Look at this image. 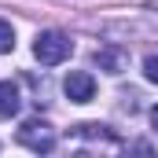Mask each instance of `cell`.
<instances>
[{
    "label": "cell",
    "mask_w": 158,
    "mask_h": 158,
    "mask_svg": "<svg viewBox=\"0 0 158 158\" xmlns=\"http://www.w3.org/2000/svg\"><path fill=\"white\" fill-rule=\"evenodd\" d=\"M92 63H96L99 70H107V74H121V70H125V63H129V55H125L121 48H96Z\"/></svg>",
    "instance_id": "cell-4"
},
{
    "label": "cell",
    "mask_w": 158,
    "mask_h": 158,
    "mask_svg": "<svg viewBox=\"0 0 158 158\" xmlns=\"http://www.w3.org/2000/svg\"><path fill=\"white\" fill-rule=\"evenodd\" d=\"M151 125H155V132H158V107H151Z\"/></svg>",
    "instance_id": "cell-9"
},
{
    "label": "cell",
    "mask_w": 158,
    "mask_h": 158,
    "mask_svg": "<svg viewBox=\"0 0 158 158\" xmlns=\"http://www.w3.org/2000/svg\"><path fill=\"white\" fill-rule=\"evenodd\" d=\"M70 52H74V40L66 37L63 30H44L33 40V55H37V63H44V66H59L63 59H70Z\"/></svg>",
    "instance_id": "cell-1"
},
{
    "label": "cell",
    "mask_w": 158,
    "mask_h": 158,
    "mask_svg": "<svg viewBox=\"0 0 158 158\" xmlns=\"http://www.w3.org/2000/svg\"><path fill=\"white\" fill-rule=\"evenodd\" d=\"M22 99H19V85L15 81H0V118H11L19 114Z\"/></svg>",
    "instance_id": "cell-5"
},
{
    "label": "cell",
    "mask_w": 158,
    "mask_h": 158,
    "mask_svg": "<svg viewBox=\"0 0 158 158\" xmlns=\"http://www.w3.org/2000/svg\"><path fill=\"white\" fill-rule=\"evenodd\" d=\"M15 48V30H11V22L7 19H0V55L4 52H11Z\"/></svg>",
    "instance_id": "cell-7"
},
{
    "label": "cell",
    "mask_w": 158,
    "mask_h": 158,
    "mask_svg": "<svg viewBox=\"0 0 158 158\" xmlns=\"http://www.w3.org/2000/svg\"><path fill=\"white\" fill-rule=\"evenodd\" d=\"M70 132L81 136V140H107V143H118V136H114L107 125H99V121H81V125H74Z\"/></svg>",
    "instance_id": "cell-6"
},
{
    "label": "cell",
    "mask_w": 158,
    "mask_h": 158,
    "mask_svg": "<svg viewBox=\"0 0 158 158\" xmlns=\"http://www.w3.org/2000/svg\"><path fill=\"white\" fill-rule=\"evenodd\" d=\"M19 143L22 147H30L33 155H52L55 151V129L48 125V121H26L22 129H19Z\"/></svg>",
    "instance_id": "cell-2"
},
{
    "label": "cell",
    "mask_w": 158,
    "mask_h": 158,
    "mask_svg": "<svg viewBox=\"0 0 158 158\" xmlns=\"http://www.w3.org/2000/svg\"><path fill=\"white\" fill-rule=\"evenodd\" d=\"M63 92H66L70 103H88V99L96 96V77L85 74V70H70L66 81H63Z\"/></svg>",
    "instance_id": "cell-3"
},
{
    "label": "cell",
    "mask_w": 158,
    "mask_h": 158,
    "mask_svg": "<svg viewBox=\"0 0 158 158\" xmlns=\"http://www.w3.org/2000/svg\"><path fill=\"white\" fill-rule=\"evenodd\" d=\"M143 77L158 85V55H147V59H143Z\"/></svg>",
    "instance_id": "cell-8"
}]
</instances>
